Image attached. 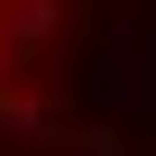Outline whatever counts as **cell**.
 Wrapping results in <instances>:
<instances>
[{"label":"cell","mask_w":156,"mask_h":156,"mask_svg":"<svg viewBox=\"0 0 156 156\" xmlns=\"http://www.w3.org/2000/svg\"><path fill=\"white\" fill-rule=\"evenodd\" d=\"M9 46H19V37H9V28H0V73H9Z\"/></svg>","instance_id":"obj_1"}]
</instances>
